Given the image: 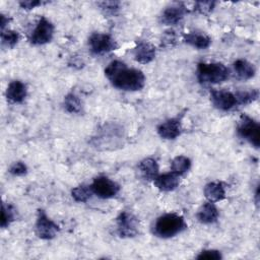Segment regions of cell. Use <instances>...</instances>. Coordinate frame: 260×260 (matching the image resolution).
Segmentation results:
<instances>
[{
	"label": "cell",
	"mask_w": 260,
	"mask_h": 260,
	"mask_svg": "<svg viewBox=\"0 0 260 260\" xmlns=\"http://www.w3.org/2000/svg\"><path fill=\"white\" fill-rule=\"evenodd\" d=\"M92 194L91 187L87 185H80L71 190V196L77 202H86Z\"/></svg>",
	"instance_id": "24"
},
{
	"label": "cell",
	"mask_w": 260,
	"mask_h": 260,
	"mask_svg": "<svg viewBox=\"0 0 260 260\" xmlns=\"http://www.w3.org/2000/svg\"><path fill=\"white\" fill-rule=\"evenodd\" d=\"M182 124L180 118L169 119L157 127L158 135L164 139H175L181 135Z\"/></svg>",
	"instance_id": "12"
},
{
	"label": "cell",
	"mask_w": 260,
	"mask_h": 260,
	"mask_svg": "<svg viewBox=\"0 0 260 260\" xmlns=\"http://www.w3.org/2000/svg\"><path fill=\"white\" fill-rule=\"evenodd\" d=\"M230 77V69L222 63L201 62L197 66V79L203 84L220 83Z\"/></svg>",
	"instance_id": "3"
},
{
	"label": "cell",
	"mask_w": 260,
	"mask_h": 260,
	"mask_svg": "<svg viewBox=\"0 0 260 260\" xmlns=\"http://www.w3.org/2000/svg\"><path fill=\"white\" fill-rule=\"evenodd\" d=\"M215 4H216V2H214V1H197L195 3L194 9L200 14L207 15L213 10Z\"/></svg>",
	"instance_id": "28"
},
{
	"label": "cell",
	"mask_w": 260,
	"mask_h": 260,
	"mask_svg": "<svg viewBox=\"0 0 260 260\" xmlns=\"http://www.w3.org/2000/svg\"><path fill=\"white\" fill-rule=\"evenodd\" d=\"M9 18L7 16H5L4 14H0V26H1V31L4 30V27L6 24H8L9 22Z\"/></svg>",
	"instance_id": "33"
},
{
	"label": "cell",
	"mask_w": 260,
	"mask_h": 260,
	"mask_svg": "<svg viewBox=\"0 0 260 260\" xmlns=\"http://www.w3.org/2000/svg\"><path fill=\"white\" fill-rule=\"evenodd\" d=\"M136 216L129 211H122L117 217V232L121 238H133L139 232Z\"/></svg>",
	"instance_id": "5"
},
{
	"label": "cell",
	"mask_w": 260,
	"mask_h": 260,
	"mask_svg": "<svg viewBox=\"0 0 260 260\" xmlns=\"http://www.w3.org/2000/svg\"><path fill=\"white\" fill-rule=\"evenodd\" d=\"M90 187L93 194L103 199H109L116 196L120 190V186L106 176L94 178Z\"/></svg>",
	"instance_id": "7"
},
{
	"label": "cell",
	"mask_w": 260,
	"mask_h": 260,
	"mask_svg": "<svg viewBox=\"0 0 260 260\" xmlns=\"http://www.w3.org/2000/svg\"><path fill=\"white\" fill-rule=\"evenodd\" d=\"M54 35V25L46 17H41L30 35L29 42L34 45H44L49 43Z\"/></svg>",
	"instance_id": "9"
},
{
	"label": "cell",
	"mask_w": 260,
	"mask_h": 260,
	"mask_svg": "<svg viewBox=\"0 0 260 260\" xmlns=\"http://www.w3.org/2000/svg\"><path fill=\"white\" fill-rule=\"evenodd\" d=\"M178 41V36L174 29L166 30L160 38V47L162 48H173Z\"/></svg>",
	"instance_id": "27"
},
{
	"label": "cell",
	"mask_w": 260,
	"mask_h": 260,
	"mask_svg": "<svg viewBox=\"0 0 260 260\" xmlns=\"http://www.w3.org/2000/svg\"><path fill=\"white\" fill-rule=\"evenodd\" d=\"M59 231V226L49 218L46 212L43 209H39L36 221V233L38 237L43 240H51L55 238Z\"/></svg>",
	"instance_id": "8"
},
{
	"label": "cell",
	"mask_w": 260,
	"mask_h": 260,
	"mask_svg": "<svg viewBox=\"0 0 260 260\" xmlns=\"http://www.w3.org/2000/svg\"><path fill=\"white\" fill-rule=\"evenodd\" d=\"M204 195L210 202H218L224 199L225 190L221 182H210L204 187Z\"/></svg>",
	"instance_id": "18"
},
{
	"label": "cell",
	"mask_w": 260,
	"mask_h": 260,
	"mask_svg": "<svg viewBox=\"0 0 260 260\" xmlns=\"http://www.w3.org/2000/svg\"><path fill=\"white\" fill-rule=\"evenodd\" d=\"M9 173L13 176H23L27 173V167L22 161H15L10 166Z\"/></svg>",
	"instance_id": "31"
},
{
	"label": "cell",
	"mask_w": 260,
	"mask_h": 260,
	"mask_svg": "<svg viewBox=\"0 0 260 260\" xmlns=\"http://www.w3.org/2000/svg\"><path fill=\"white\" fill-rule=\"evenodd\" d=\"M27 94V87L24 82L20 80L11 81L6 89V98L8 101L19 104L24 101Z\"/></svg>",
	"instance_id": "14"
},
{
	"label": "cell",
	"mask_w": 260,
	"mask_h": 260,
	"mask_svg": "<svg viewBox=\"0 0 260 260\" xmlns=\"http://www.w3.org/2000/svg\"><path fill=\"white\" fill-rule=\"evenodd\" d=\"M134 59L141 64L150 63L155 57V48L148 42L141 41L137 44L133 51Z\"/></svg>",
	"instance_id": "13"
},
{
	"label": "cell",
	"mask_w": 260,
	"mask_h": 260,
	"mask_svg": "<svg viewBox=\"0 0 260 260\" xmlns=\"http://www.w3.org/2000/svg\"><path fill=\"white\" fill-rule=\"evenodd\" d=\"M105 75L117 88L126 91H136L145 84V76L139 69L129 68L124 62L112 61L105 69Z\"/></svg>",
	"instance_id": "1"
},
{
	"label": "cell",
	"mask_w": 260,
	"mask_h": 260,
	"mask_svg": "<svg viewBox=\"0 0 260 260\" xmlns=\"http://www.w3.org/2000/svg\"><path fill=\"white\" fill-rule=\"evenodd\" d=\"M90 51L95 55L109 53L118 48L117 42L107 34L93 32L88 39Z\"/></svg>",
	"instance_id": "6"
},
{
	"label": "cell",
	"mask_w": 260,
	"mask_h": 260,
	"mask_svg": "<svg viewBox=\"0 0 260 260\" xmlns=\"http://www.w3.org/2000/svg\"><path fill=\"white\" fill-rule=\"evenodd\" d=\"M255 201H256V204H258V202H259V186H257V189L255 192Z\"/></svg>",
	"instance_id": "34"
},
{
	"label": "cell",
	"mask_w": 260,
	"mask_h": 260,
	"mask_svg": "<svg viewBox=\"0 0 260 260\" xmlns=\"http://www.w3.org/2000/svg\"><path fill=\"white\" fill-rule=\"evenodd\" d=\"M197 218L200 222L205 224L215 222L218 218V210L213 202L209 201L204 203L197 213Z\"/></svg>",
	"instance_id": "19"
},
{
	"label": "cell",
	"mask_w": 260,
	"mask_h": 260,
	"mask_svg": "<svg viewBox=\"0 0 260 260\" xmlns=\"http://www.w3.org/2000/svg\"><path fill=\"white\" fill-rule=\"evenodd\" d=\"M64 109L70 114H79L82 111V103L74 93H68L64 98Z\"/></svg>",
	"instance_id": "22"
},
{
	"label": "cell",
	"mask_w": 260,
	"mask_h": 260,
	"mask_svg": "<svg viewBox=\"0 0 260 260\" xmlns=\"http://www.w3.org/2000/svg\"><path fill=\"white\" fill-rule=\"evenodd\" d=\"M20 36L14 30H3L1 31L2 45L7 48H13L19 41Z\"/></svg>",
	"instance_id": "26"
},
{
	"label": "cell",
	"mask_w": 260,
	"mask_h": 260,
	"mask_svg": "<svg viewBox=\"0 0 260 260\" xmlns=\"http://www.w3.org/2000/svg\"><path fill=\"white\" fill-rule=\"evenodd\" d=\"M234 71L238 78L242 80H247L252 77H254L256 73V69L254 65L250 62H248L245 59H238L233 64Z\"/></svg>",
	"instance_id": "17"
},
{
	"label": "cell",
	"mask_w": 260,
	"mask_h": 260,
	"mask_svg": "<svg viewBox=\"0 0 260 260\" xmlns=\"http://www.w3.org/2000/svg\"><path fill=\"white\" fill-rule=\"evenodd\" d=\"M187 228L183 216L177 213H166L160 215L152 226V233L158 238L168 239L182 233Z\"/></svg>",
	"instance_id": "2"
},
{
	"label": "cell",
	"mask_w": 260,
	"mask_h": 260,
	"mask_svg": "<svg viewBox=\"0 0 260 260\" xmlns=\"http://www.w3.org/2000/svg\"><path fill=\"white\" fill-rule=\"evenodd\" d=\"M184 42L193 48H196L198 50H204L210 46L211 39L204 32L191 31L184 35Z\"/></svg>",
	"instance_id": "16"
},
{
	"label": "cell",
	"mask_w": 260,
	"mask_h": 260,
	"mask_svg": "<svg viewBox=\"0 0 260 260\" xmlns=\"http://www.w3.org/2000/svg\"><path fill=\"white\" fill-rule=\"evenodd\" d=\"M238 106H245L255 102L259 96L258 89H249V90H238L235 92Z\"/></svg>",
	"instance_id": "23"
},
{
	"label": "cell",
	"mask_w": 260,
	"mask_h": 260,
	"mask_svg": "<svg viewBox=\"0 0 260 260\" xmlns=\"http://www.w3.org/2000/svg\"><path fill=\"white\" fill-rule=\"evenodd\" d=\"M98 5L107 14H116L120 9V2L118 1H103L99 2Z\"/></svg>",
	"instance_id": "29"
},
{
	"label": "cell",
	"mask_w": 260,
	"mask_h": 260,
	"mask_svg": "<svg viewBox=\"0 0 260 260\" xmlns=\"http://www.w3.org/2000/svg\"><path fill=\"white\" fill-rule=\"evenodd\" d=\"M154 186L164 192H170L175 190L179 184H180V179L179 176L172 173H167L162 175H158L154 180H153Z\"/></svg>",
	"instance_id": "15"
},
{
	"label": "cell",
	"mask_w": 260,
	"mask_h": 260,
	"mask_svg": "<svg viewBox=\"0 0 260 260\" xmlns=\"http://www.w3.org/2000/svg\"><path fill=\"white\" fill-rule=\"evenodd\" d=\"M237 132L243 139L247 140L255 148L259 147L260 126L254 119L245 114L241 115L237 126Z\"/></svg>",
	"instance_id": "4"
},
{
	"label": "cell",
	"mask_w": 260,
	"mask_h": 260,
	"mask_svg": "<svg viewBox=\"0 0 260 260\" xmlns=\"http://www.w3.org/2000/svg\"><path fill=\"white\" fill-rule=\"evenodd\" d=\"M210 101L214 108L220 111H230L238 106L235 92L223 89L210 90Z\"/></svg>",
	"instance_id": "10"
},
{
	"label": "cell",
	"mask_w": 260,
	"mask_h": 260,
	"mask_svg": "<svg viewBox=\"0 0 260 260\" xmlns=\"http://www.w3.org/2000/svg\"><path fill=\"white\" fill-rule=\"evenodd\" d=\"M138 169L141 173V176L147 181L154 180L158 176V165L156 160L151 157L142 159L138 165Z\"/></svg>",
	"instance_id": "20"
},
{
	"label": "cell",
	"mask_w": 260,
	"mask_h": 260,
	"mask_svg": "<svg viewBox=\"0 0 260 260\" xmlns=\"http://www.w3.org/2000/svg\"><path fill=\"white\" fill-rule=\"evenodd\" d=\"M221 258H222V256H221L220 252L217 250H203L196 256V259H199V260H202V259L218 260Z\"/></svg>",
	"instance_id": "30"
},
{
	"label": "cell",
	"mask_w": 260,
	"mask_h": 260,
	"mask_svg": "<svg viewBox=\"0 0 260 260\" xmlns=\"http://www.w3.org/2000/svg\"><path fill=\"white\" fill-rule=\"evenodd\" d=\"M15 218V209L11 204H2L1 211V228H7Z\"/></svg>",
	"instance_id": "25"
},
{
	"label": "cell",
	"mask_w": 260,
	"mask_h": 260,
	"mask_svg": "<svg viewBox=\"0 0 260 260\" xmlns=\"http://www.w3.org/2000/svg\"><path fill=\"white\" fill-rule=\"evenodd\" d=\"M45 2L40 1V0H22L19 1V5L21 8L25 9V10H30L36 8L37 6H41L42 4H44Z\"/></svg>",
	"instance_id": "32"
},
{
	"label": "cell",
	"mask_w": 260,
	"mask_h": 260,
	"mask_svg": "<svg viewBox=\"0 0 260 260\" xmlns=\"http://www.w3.org/2000/svg\"><path fill=\"white\" fill-rule=\"evenodd\" d=\"M190 167H191V160L189 157L185 155H178L171 162L172 172L178 176H182L185 173H187Z\"/></svg>",
	"instance_id": "21"
},
{
	"label": "cell",
	"mask_w": 260,
	"mask_h": 260,
	"mask_svg": "<svg viewBox=\"0 0 260 260\" xmlns=\"http://www.w3.org/2000/svg\"><path fill=\"white\" fill-rule=\"evenodd\" d=\"M186 13H188V10L183 3H174L162 11L160 20L162 23L168 25L177 24L180 20H182Z\"/></svg>",
	"instance_id": "11"
}]
</instances>
